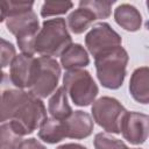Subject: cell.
Listing matches in <instances>:
<instances>
[{"label": "cell", "mask_w": 149, "mask_h": 149, "mask_svg": "<svg viewBox=\"0 0 149 149\" xmlns=\"http://www.w3.org/2000/svg\"><path fill=\"white\" fill-rule=\"evenodd\" d=\"M47 108L31 92L6 90L1 98V123L9 122L22 136L34 133L47 120Z\"/></svg>", "instance_id": "obj_1"}, {"label": "cell", "mask_w": 149, "mask_h": 149, "mask_svg": "<svg viewBox=\"0 0 149 149\" xmlns=\"http://www.w3.org/2000/svg\"><path fill=\"white\" fill-rule=\"evenodd\" d=\"M128 61V52L121 45L94 57L97 77L100 84L109 90L121 87L126 78Z\"/></svg>", "instance_id": "obj_2"}, {"label": "cell", "mask_w": 149, "mask_h": 149, "mask_svg": "<svg viewBox=\"0 0 149 149\" xmlns=\"http://www.w3.org/2000/svg\"><path fill=\"white\" fill-rule=\"evenodd\" d=\"M72 43L64 19L56 17L43 21L35 40V51L41 56H61Z\"/></svg>", "instance_id": "obj_3"}, {"label": "cell", "mask_w": 149, "mask_h": 149, "mask_svg": "<svg viewBox=\"0 0 149 149\" xmlns=\"http://www.w3.org/2000/svg\"><path fill=\"white\" fill-rule=\"evenodd\" d=\"M7 29L16 37V43L22 54L33 55L35 51V40L40 31V22L33 8L23 9L9 14L5 19Z\"/></svg>", "instance_id": "obj_4"}, {"label": "cell", "mask_w": 149, "mask_h": 149, "mask_svg": "<svg viewBox=\"0 0 149 149\" xmlns=\"http://www.w3.org/2000/svg\"><path fill=\"white\" fill-rule=\"evenodd\" d=\"M63 86L76 106L86 107L95 101L99 93L98 85L91 73L84 69L69 70L63 76Z\"/></svg>", "instance_id": "obj_5"}, {"label": "cell", "mask_w": 149, "mask_h": 149, "mask_svg": "<svg viewBox=\"0 0 149 149\" xmlns=\"http://www.w3.org/2000/svg\"><path fill=\"white\" fill-rule=\"evenodd\" d=\"M127 112L121 102L112 97H101L91 107L93 120L106 133L112 134H121V123Z\"/></svg>", "instance_id": "obj_6"}, {"label": "cell", "mask_w": 149, "mask_h": 149, "mask_svg": "<svg viewBox=\"0 0 149 149\" xmlns=\"http://www.w3.org/2000/svg\"><path fill=\"white\" fill-rule=\"evenodd\" d=\"M61 77V65L50 56H41L37 58V69L34 83L29 92L38 98H47L58 87Z\"/></svg>", "instance_id": "obj_7"}, {"label": "cell", "mask_w": 149, "mask_h": 149, "mask_svg": "<svg viewBox=\"0 0 149 149\" xmlns=\"http://www.w3.org/2000/svg\"><path fill=\"white\" fill-rule=\"evenodd\" d=\"M121 42V36L107 22H99L94 24L85 36V45L93 57L120 47Z\"/></svg>", "instance_id": "obj_8"}, {"label": "cell", "mask_w": 149, "mask_h": 149, "mask_svg": "<svg viewBox=\"0 0 149 149\" xmlns=\"http://www.w3.org/2000/svg\"><path fill=\"white\" fill-rule=\"evenodd\" d=\"M37 69V58L33 55L19 54L9 66V79L20 90L30 88Z\"/></svg>", "instance_id": "obj_9"}, {"label": "cell", "mask_w": 149, "mask_h": 149, "mask_svg": "<svg viewBox=\"0 0 149 149\" xmlns=\"http://www.w3.org/2000/svg\"><path fill=\"white\" fill-rule=\"evenodd\" d=\"M121 134L130 144L144 143L149 136V115L140 112H127L121 123Z\"/></svg>", "instance_id": "obj_10"}, {"label": "cell", "mask_w": 149, "mask_h": 149, "mask_svg": "<svg viewBox=\"0 0 149 149\" xmlns=\"http://www.w3.org/2000/svg\"><path fill=\"white\" fill-rule=\"evenodd\" d=\"M65 134L69 139L81 140L88 137L93 132V120L84 111H74L70 118L63 120Z\"/></svg>", "instance_id": "obj_11"}, {"label": "cell", "mask_w": 149, "mask_h": 149, "mask_svg": "<svg viewBox=\"0 0 149 149\" xmlns=\"http://www.w3.org/2000/svg\"><path fill=\"white\" fill-rule=\"evenodd\" d=\"M128 90L135 101L149 104V66H140L133 71Z\"/></svg>", "instance_id": "obj_12"}, {"label": "cell", "mask_w": 149, "mask_h": 149, "mask_svg": "<svg viewBox=\"0 0 149 149\" xmlns=\"http://www.w3.org/2000/svg\"><path fill=\"white\" fill-rule=\"evenodd\" d=\"M114 20L127 31H137L142 26L141 13L129 3H121L114 9Z\"/></svg>", "instance_id": "obj_13"}, {"label": "cell", "mask_w": 149, "mask_h": 149, "mask_svg": "<svg viewBox=\"0 0 149 149\" xmlns=\"http://www.w3.org/2000/svg\"><path fill=\"white\" fill-rule=\"evenodd\" d=\"M62 66L69 70L83 69L90 64V57L86 49L79 43H71L59 56Z\"/></svg>", "instance_id": "obj_14"}, {"label": "cell", "mask_w": 149, "mask_h": 149, "mask_svg": "<svg viewBox=\"0 0 149 149\" xmlns=\"http://www.w3.org/2000/svg\"><path fill=\"white\" fill-rule=\"evenodd\" d=\"M48 112L50 113L51 118L57 120H65L73 113L68 101V92L64 86L58 87L50 97L48 102Z\"/></svg>", "instance_id": "obj_15"}, {"label": "cell", "mask_w": 149, "mask_h": 149, "mask_svg": "<svg viewBox=\"0 0 149 149\" xmlns=\"http://www.w3.org/2000/svg\"><path fill=\"white\" fill-rule=\"evenodd\" d=\"M38 137L49 144L61 142L66 137L63 120L48 118L38 129Z\"/></svg>", "instance_id": "obj_16"}, {"label": "cell", "mask_w": 149, "mask_h": 149, "mask_svg": "<svg viewBox=\"0 0 149 149\" xmlns=\"http://www.w3.org/2000/svg\"><path fill=\"white\" fill-rule=\"evenodd\" d=\"M98 20L94 13L85 7H78L68 16V27L73 34H83L90 26Z\"/></svg>", "instance_id": "obj_17"}, {"label": "cell", "mask_w": 149, "mask_h": 149, "mask_svg": "<svg viewBox=\"0 0 149 149\" xmlns=\"http://www.w3.org/2000/svg\"><path fill=\"white\" fill-rule=\"evenodd\" d=\"M1 149H20L23 143V136L20 135L9 122H2L0 127Z\"/></svg>", "instance_id": "obj_18"}, {"label": "cell", "mask_w": 149, "mask_h": 149, "mask_svg": "<svg viewBox=\"0 0 149 149\" xmlns=\"http://www.w3.org/2000/svg\"><path fill=\"white\" fill-rule=\"evenodd\" d=\"M114 1H101V0H81L79 1V7H85L91 9L97 19H107L112 13V6Z\"/></svg>", "instance_id": "obj_19"}, {"label": "cell", "mask_w": 149, "mask_h": 149, "mask_svg": "<svg viewBox=\"0 0 149 149\" xmlns=\"http://www.w3.org/2000/svg\"><path fill=\"white\" fill-rule=\"evenodd\" d=\"M93 144L95 149H128V147L122 140L113 137L108 133L95 134Z\"/></svg>", "instance_id": "obj_20"}, {"label": "cell", "mask_w": 149, "mask_h": 149, "mask_svg": "<svg viewBox=\"0 0 149 149\" xmlns=\"http://www.w3.org/2000/svg\"><path fill=\"white\" fill-rule=\"evenodd\" d=\"M73 7L71 1H45L41 8V16L48 17L59 14H65Z\"/></svg>", "instance_id": "obj_21"}, {"label": "cell", "mask_w": 149, "mask_h": 149, "mask_svg": "<svg viewBox=\"0 0 149 149\" xmlns=\"http://www.w3.org/2000/svg\"><path fill=\"white\" fill-rule=\"evenodd\" d=\"M34 1H16V0H5L1 2V19L0 21H5V19L15 12H20L23 9L33 8Z\"/></svg>", "instance_id": "obj_22"}, {"label": "cell", "mask_w": 149, "mask_h": 149, "mask_svg": "<svg viewBox=\"0 0 149 149\" xmlns=\"http://www.w3.org/2000/svg\"><path fill=\"white\" fill-rule=\"evenodd\" d=\"M15 57H16L15 47L10 42L6 41L5 38H1V66L2 69L10 66Z\"/></svg>", "instance_id": "obj_23"}, {"label": "cell", "mask_w": 149, "mask_h": 149, "mask_svg": "<svg viewBox=\"0 0 149 149\" xmlns=\"http://www.w3.org/2000/svg\"><path fill=\"white\" fill-rule=\"evenodd\" d=\"M20 149H47V148L38 140H36L34 137H30V139H27V140L23 141Z\"/></svg>", "instance_id": "obj_24"}, {"label": "cell", "mask_w": 149, "mask_h": 149, "mask_svg": "<svg viewBox=\"0 0 149 149\" xmlns=\"http://www.w3.org/2000/svg\"><path fill=\"white\" fill-rule=\"evenodd\" d=\"M56 149H87L85 146H81L79 143H64Z\"/></svg>", "instance_id": "obj_25"}, {"label": "cell", "mask_w": 149, "mask_h": 149, "mask_svg": "<svg viewBox=\"0 0 149 149\" xmlns=\"http://www.w3.org/2000/svg\"><path fill=\"white\" fill-rule=\"evenodd\" d=\"M146 5H147V8H148V12H149V0L146 2Z\"/></svg>", "instance_id": "obj_26"}, {"label": "cell", "mask_w": 149, "mask_h": 149, "mask_svg": "<svg viewBox=\"0 0 149 149\" xmlns=\"http://www.w3.org/2000/svg\"><path fill=\"white\" fill-rule=\"evenodd\" d=\"M129 149V148H128ZM130 149H141V148H130Z\"/></svg>", "instance_id": "obj_27"}]
</instances>
